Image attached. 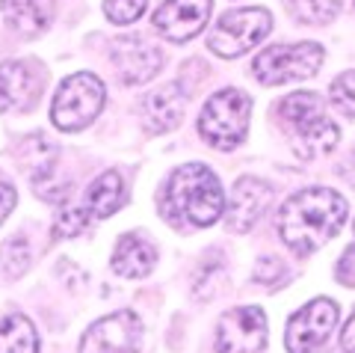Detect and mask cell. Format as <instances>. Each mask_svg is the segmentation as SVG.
Returning <instances> with one entry per match:
<instances>
[{
    "instance_id": "1",
    "label": "cell",
    "mask_w": 355,
    "mask_h": 353,
    "mask_svg": "<svg viewBox=\"0 0 355 353\" xmlns=\"http://www.w3.org/2000/svg\"><path fill=\"white\" fill-rule=\"evenodd\" d=\"M347 223V199L329 187H308L282 205L279 235L296 256H308Z\"/></svg>"
},
{
    "instance_id": "2",
    "label": "cell",
    "mask_w": 355,
    "mask_h": 353,
    "mask_svg": "<svg viewBox=\"0 0 355 353\" xmlns=\"http://www.w3.org/2000/svg\"><path fill=\"white\" fill-rule=\"evenodd\" d=\"M222 208H225L222 184L205 163L178 167L160 193V211L175 226H214Z\"/></svg>"
},
{
    "instance_id": "3",
    "label": "cell",
    "mask_w": 355,
    "mask_h": 353,
    "mask_svg": "<svg viewBox=\"0 0 355 353\" xmlns=\"http://www.w3.org/2000/svg\"><path fill=\"white\" fill-rule=\"evenodd\" d=\"M279 119L293 134L296 149L302 158H317L338 146L340 131L338 125L326 119L323 101L317 92H293L279 104Z\"/></svg>"
},
{
    "instance_id": "4",
    "label": "cell",
    "mask_w": 355,
    "mask_h": 353,
    "mask_svg": "<svg viewBox=\"0 0 355 353\" xmlns=\"http://www.w3.org/2000/svg\"><path fill=\"white\" fill-rule=\"evenodd\" d=\"M252 98L240 90H222L207 98L198 119V134L216 149H234L246 140Z\"/></svg>"
},
{
    "instance_id": "5",
    "label": "cell",
    "mask_w": 355,
    "mask_h": 353,
    "mask_svg": "<svg viewBox=\"0 0 355 353\" xmlns=\"http://www.w3.org/2000/svg\"><path fill=\"white\" fill-rule=\"evenodd\" d=\"M104 98H107V92H104L101 77H95L89 72H77L71 77H65L60 83L57 95H53V107H51L53 125L60 131L86 128L98 113H101Z\"/></svg>"
},
{
    "instance_id": "6",
    "label": "cell",
    "mask_w": 355,
    "mask_h": 353,
    "mask_svg": "<svg viewBox=\"0 0 355 353\" xmlns=\"http://www.w3.org/2000/svg\"><path fill=\"white\" fill-rule=\"evenodd\" d=\"M323 48L317 42H299V45H275L258 54L252 63L254 77L263 86H279L291 81H305V77L317 74L323 65Z\"/></svg>"
},
{
    "instance_id": "7",
    "label": "cell",
    "mask_w": 355,
    "mask_h": 353,
    "mask_svg": "<svg viewBox=\"0 0 355 353\" xmlns=\"http://www.w3.org/2000/svg\"><path fill=\"white\" fill-rule=\"evenodd\" d=\"M272 30V15L266 9H234V13H225L216 27L210 30L207 45L214 54L225 60H234L240 54H246L249 48H254L261 39H266V33Z\"/></svg>"
},
{
    "instance_id": "8",
    "label": "cell",
    "mask_w": 355,
    "mask_h": 353,
    "mask_svg": "<svg viewBox=\"0 0 355 353\" xmlns=\"http://www.w3.org/2000/svg\"><path fill=\"white\" fill-rule=\"evenodd\" d=\"M338 324V306L329 297H317L308 306H302L287 324V350L291 353H314L326 345L329 333Z\"/></svg>"
},
{
    "instance_id": "9",
    "label": "cell",
    "mask_w": 355,
    "mask_h": 353,
    "mask_svg": "<svg viewBox=\"0 0 355 353\" xmlns=\"http://www.w3.org/2000/svg\"><path fill=\"white\" fill-rule=\"evenodd\" d=\"M142 341L139 318L125 309L110 318H101L98 324L86 329L80 341V353H137Z\"/></svg>"
},
{
    "instance_id": "10",
    "label": "cell",
    "mask_w": 355,
    "mask_h": 353,
    "mask_svg": "<svg viewBox=\"0 0 355 353\" xmlns=\"http://www.w3.org/2000/svg\"><path fill=\"white\" fill-rule=\"evenodd\" d=\"M266 345V315L254 306L231 309L222 315L216 353H261Z\"/></svg>"
},
{
    "instance_id": "11",
    "label": "cell",
    "mask_w": 355,
    "mask_h": 353,
    "mask_svg": "<svg viewBox=\"0 0 355 353\" xmlns=\"http://www.w3.org/2000/svg\"><path fill=\"white\" fill-rule=\"evenodd\" d=\"M44 72L27 60H9L0 65V110L27 113L39 104Z\"/></svg>"
},
{
    "instance_id": "12",
    "label": "cell",
    "mask_w": 355,
    "mask_h": 353,
    "mask_svg": "<svg viewBox=\"0 0 355 353\" xmlns=\"http://www.w3.org/2000/svg\"><path fill=\"white\" fill-rule=\"evenodd\" d=\"M210 6L214 0H166L154 13V27L169 42H187L207 24Z\"/></svg>"
},
{
    "instance_id": "13",
    "label": "cell",
    "mask_w": 355,
    "mask_h": 353,
    "mask_svg": "<svg viewBox=\"0 0 355 353\" xmlns=\"http://www.w3.org/2000/svg\"><path fill=\"white\" fill-rule=\"evenodd\" d=\"M113 63H116L119 77L125 83H146L160 72L163 54H160V48H154L148 39L125 36V39H116Z\"/></svg>"
},
{
    "instance_id": "14",
    "label": "cell",
    "mask_w": 355,
    "mask_h": 353,
    "mask_svg": "<svg viewBox=\"0 0 355 353\" xmlns=\"http://www.w3.org/2000/svg\"><path fill=\"white\" fill-rule=\"evenodd\" d=\"M272 199V187L261 179H240L231 190L225 223L231 231H249L266 211V205Z\"/></svg>"
},
{
    "instance_id": "15",
    "label": "cell",
    "mask_w": 355,
    "mask_h": 353,
    "mask_svg": "<svg viewBox=\"0 0 355 353\" xmlns=\"http://www.w3.org/2000/svg\"><path fill=\"white\" fill-rule=\"evenodd\" d=\"M184 104H187V95L178 83H166L160 90L148 92L142 98V122L151 134H166L172 131L184 116Z\"/></svg>"
},
{
    "instance_id": "16",
    "label": "cell",
    "mask_w": 355,
    "mask_h": 353,
    "mask_svg": "<svg viewBox=\"0 0 355 353\" xmlns=\"http://www.w3.org/2000/svg\"><path fill=\"white\" fill-rule=\"evenodd\" d=\"M0 6H3L9 27L27 39L48 30L53 21V9H57L53 0H0Z\"/></svg>"
},
{
    "instance_id": "17",
    "label": "cell",
    "mask_w": 355,
    "mask_h": 353,
    "mask_svg": "<svg viewBox=\"0 0 355 353\" xmlns=\"http://www.w3.org/2000/svg\"><path fill=\"white\" fill-rule=\"evenodd\" d=\"M86 208V214L92 220H104V217H113L121 205H125V184H121V175L119 172H104L89 184L86 190V199L80 202Z\"/></svg>"
},
{
    "instance_id": "18",
    "label": "cell",
    "mask_w": 355,
    "mask_h": 353,
    "mask_svg": "<svg viewBox=\"0 0 355 353\" xmlns=\"http://www.w3.org/2000/svg\"><path fill=\"white\" fill-rule=\"evenodd\" d=\"M154 258L157 256H154L151 244H146V240L137 235H125L113 249V270L125 279H139V277H148L151 273Z\"/></svg>"
},
{
    "instance_id": "19",
    "label": "cell",
    "mask_w": 355,
    "mask_h": 353,
    "mask_svg": "<svg viewBox=\"0 0 355 353\" xmlns=\"http://www.w3.org/2000/svg\"><path fill=\"white\" fill-rule=\"evenodd\" d=\"M0 353H39V336L24 315H6L0 321Z\"/></svg>"
},
{
    "instance_id": "20",
    "label": "cell",
    "mask_w": 355,
    "mask_h": 353,
    "mask_svg": "<svg viewBox=\"0 0 355 353\" xmlns=\"http://www.w3.org/2000/svg\"><path fill=\"white\" fill-rule=\"evenodd\" d=\"M343 9V0H296L293 13L302 24H329Z\"/></svg>"
},
{
    "instance_id": "21",
    "label": "cell",
    "mask_w": 355,
    "mask_h": 353,
    "mask_svg": "<svg viewBox=\"0 0 355 353\" xmlns=\"http://www.w3.org/2000/svg\"><path fill=\"white\" fill-rule=\"evenodd\" d=\"M30 244L24 238H12L6 240L3 249H0V270H3L6 279H18L21 273L30 268Z\"/></svg>"
},
{
    "instance_id": "22",
    "label": "cell",
    "mask_w": 355,
    "mask_h": 353,
    "mask_svg": "<svg viewBox=\"0 0 355 353\" xmlns=\"http://www.w3.org/2000/svg\"><path fill=\"white\" fill-rule=\"evenodd\" d=\"M89 223H92V217L86 214L83 205H69V208H62V211L57 214L53 235H57V238H77L80 231L89 229Z\"/></svg>"
},
{
    "instance_id": "23",
    "label": "cell",
    "mask_w": 355,
    "mask_h": 353,
    "mask_svg": "<svg viewBox=\"0 0 355 353\" xmlns=\"http://www.w3.org/2000/svg\"><path fill=\"white\" fill-rule=\"evenodd\" d=\"M329 98L335 104L338 113L343 116H355V72H343L340 77L331 81V90H329Z\"/></svg>"
},
{
    "instance_id": "24",
    "label": "cell",
    "mask_w": 355,
    "mask_h": 353,
    "mask_svg": "<svg viewBox=\"0 0 355 353\" xmlns=\"http://www.w3.org/2000/svg\"><path fill=\"white\" fill-rule=\"evenodd\" d=\"M148 0H107L104 3V15L113 24H133L142 13H146Z\"/></svg>"
},
{
    "instance_id": "25",
    "label": "cell",
    "mask_w": 355,
    "mask_h": 353,
    "mask_svg": "<svg viewBox=\"0 0 355 353\" xmlns=\"http://www.w3.org/2000/svg\"><path fill=\"white\" fill-rule=\"evenodd\" d=\"M284 279V264L279 258H261V264L254 268V282H282Z\"/></svg>"
},
{
    "instance_id": "26",
    "label": "cell",
    "mask_w": 355,
    "mask_h": 353,
    "mask_svg": "<svg viewBox=\"0 0 355 353\" xmlns=\"http://www.w3.org/2000/svg\"><path fill=\"white\" fill-rule=\"evenodd\" d=\"M338 279L343 285H349V288H355V244L343 252L338 261Z\"/></svg>"
},
{
    "instance_id": "27",
    "label": "cell",
    "mask_w": 355,
    "mask_h": 353,
    "mask_svg": "<svg viewBox=\"0 0 355 353\" xmlns=\"http://www.w3.org/2000/svg\"><path fill=\"white\" fill-rule=\"evenodd\" d=\"M12 208H15V190L9 184H0V223L9 217Z\"/></svg>"
},
{
    "instance_id": "28",
    "label": "cell",
    "mask_w": 355,
    "mask_h": 353,
    "mask_svg": "<svg viewBox=\"0 0 355 353\" xmlns=\"http://www.w3.org/2000/svg\"><path fill=\"white\" fill-rule=\"evenodd\" d=\"M340 350L343 353H355V315L347 321V327H343L340 333Z\"/></svg>"
},
{
    "instance_id": "29",
    "label": "cell",
    "mask_w": 355,
    "mask_h": 353,
    "mask_svg": "<svg viewBox=\"0 0 355 353\" xmlns=\"http://www.w3.org/2000/svg\"><path fill=\"white\" fill-rule=\"evenodd\" d=\"M347 179H349V184H355V151H352V158H349V163H347Z\"/></svg>"
}]
</instances>
